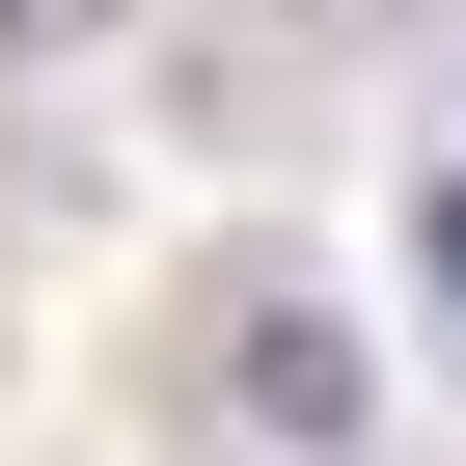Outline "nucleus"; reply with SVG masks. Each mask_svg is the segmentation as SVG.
Returning <instances> with one entry per match:
<instances>
[{
  "instance_id": "nucleus-1",
  "label": "nucleus",
  "mask_w": 466,
  "mask_h": 466,
  "mask_svg": "<svg viewBox=\"0 0 466 466\" xmlns=\"http://www.w3.org/2000/svg\"><path fill=\"white\" fill-rule=\"evenodd\" d=\"M219 411H248V439H357V329L275 275V302H219Z\"/></svg>"
},
{
  "instance_id": "nucleus-2",
  "label": "nucleus",
  "mask_w": 466,
  "mask_h": 466,
  "mask_svg": "<svg viewBox=\"0 0 466 466\" xmlns=\"http://www.w3.org/2000/svg\"><path fill=\"white\" fill-rule=\"evenodd\" d=\"M411 275H439V329H466V165H439V192H411Z\"/></svg>"
}]
</instances>
